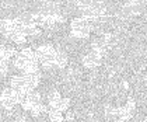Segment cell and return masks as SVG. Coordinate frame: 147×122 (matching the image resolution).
Masks as SVG:
<instances>
[{"instance_id": "6da1fadb", "label": "cell", "mask_w": 147, "mask_h": 122, "mask_svg": "<svg viewBox=\"0 0 147 122\" xmlns=\"http://www.w3.org/2000/svg\"><path fill=\"white\" fill-rule=\"evenodd\" d=\"M35 55L41 65H52L56 59V49L52 45H42L35 51Z\"/></svg>"}, {"instance_id": "7a4b0ae2", "label": "cell", "mask_w": 147, "mask_h": 122, "mask_svg": "<svg viewBox=\"0 0 147 122\" xmlns=\"http://www.w3.org/2000/svg\"><path fill=\"white\" fill-rule=\"evenodd\" d=\"M70 25H71L73 37H77V38H87L91 31L90 21L87 18H76L73 20V22H70Z\"/></svg>"}, {"instance_id": "3957f363", "label": "cell", "mask_w": 147, "mask_h": 122, "mask_svg": "<svg viewBox=\"0 0 147 122\" xmlns=\"http://www.w3.org/2000/svg\"><path fill=\"white\" fill-rule=\"evenodd\" d=\"M101 65V51L94 48L91 52H88L86 56H83V66L86 67H95Z\"/></svg>"}, {"instance_id": "277c9868", "label": "cell", "mask_w": 147, "mask_h": 122, "mask_svg": "<svg viewBox=\"0 0 147 122\" xmlns=\"http://www.w3.org/2000/svg\"><path fill=\"white\" fill-rule=\"evenodd\" d=\"M24 112H25L24 105L20 104V102H17V104H14L11 108H10V117H11L16 122H20V121H23Z\"/></svg>"}]
</instances>
